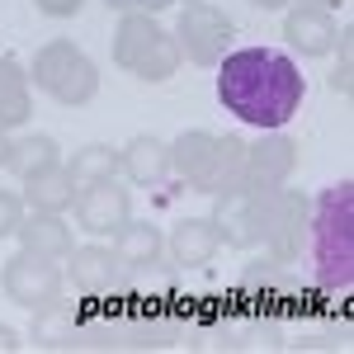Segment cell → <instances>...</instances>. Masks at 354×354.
Masks as SVG:
<instances>
[{
  "label": "cell",
  "mask_w": 354,
  "mask_h": 354,
  "mask_svg": "<svg viewBox=\"0 0 354 354\" xmlns=\"http://www.w3.org/2000/svg\"><path fill=\"white\" fill-rule=\"evenodd\" d=\"M218 100L227 113H236L241 123L274 133L283 128L307 100L298 62L274 48H236L218 62Z\"/></svg>",
  "instance_id": "1"
},
{
  "label": "cell",
  "mask_w": 354,
  "mask_h": 354,
  "mask_svg": "<svg viewBox=\"0 0 354 354\" xmlns=\"http://www.w3.org/2000/svg\"><path fill=\"white\" fill-rule=\"evenodd\" d=\"M0 288H5V298H10V302H19V307H28V312H38V307L62 302L66 270H62V260L19 250V255L5 260V270H0Z\"/></svg>",
  "instance_id": "8"
},
{
  "label": "cell",
  "mask_w": 354,
  "mask_h": 354,
  "mask_svg": "<svg viewBox=\"0 0 354 354\" xmlns=\"http://www.w3.org/2000/svg\"><path fill=\"white\" fill-rule=\"evenodd\" d=\"M255 10H283V5H293V0H250Z\"/></svg>",
  "instance_id": "29"
},
{
  "label": "cell",
  "mask_w": 354,
  "mask_h": 354,
  "mask_svg": "<svg viewBox=\"0 0 354 354\" xmlns=\"http://www.w3.org/2000/svg\"><path fill=\"white\" fill-rule=\"evenodd\" d=\"M165 245H170L175 265L198 270V265H208L222 250V236H218V227H213V218H185V222H175V232H170Z\"/></svg>",
  "instance_id": "15"
},
{
  "label": "cell",
  "mask_w": 354,
  "mask_h": 354,
  "mask_svg": "<svg viewBox=\"0 0 354 354\" xmlns=\"http://www.w3.org/2000/svg\"><path fill=\"white\" fill-rule=\"evenodd\" d=\"M19 250H33V255H48V260H66L76 250V236L62 213H24L19 222Z\"/></svg>",
  "instance_id": "14"
},
{
  "label": "cell",
  "mask_w": 354,
  "mask_h": 354,
  "mask_svg": "<svg viewBox=\"0 0 354 354\" xmlns=\"http://www.w3.org/2000/svg\"><path fill=\"white\" fill-rule=\"evenodd\" d=\"M307 265L326 293H350L354 283V180H335L307 213Z\"/></svg>",
  "instance_id": "2"
},
{
  "label": "cell",
  "mask_w": 354,
  "mask_h": 354,
  "mask_svg": "<svg viewBox=\"0 0 354 354\" xmlns=\"http://www.w3.org/2000/svg\"><path fill=\"white\" fill-rule=\"evenodd\" d=\"M104 5L118 15H156V10H170L175 0H104Z\"/></svg>",
  "instance_id": "25"
},
{
  "label": "cell",
  "mask_w": 354,
  "mask_h": 354,
  "mask_svg": "<svg viewBox=\"0 0 354 354\" xmlns=\"http://www.w3.org/2000/svg\"><path fill=\"white\" fill-rule=\"evenodd\" d=\"M232 19L222 15L213 0H189L175 19V43L180 57H189L194 66H218L222 57L232 53Z\"/></svg>",
  "instance_id": "7"
},
{
  "label": "cell",
  "mask_w": 354,
  "mask_h": 354,
  "mask_svg": "<svg viewBox=\"0 0 354 354\" xmlns=\"http://www.w3.org/2000/svg\"><path fill=\"white\" fill-rule=\"evenodd\" d=\"M335 48H340V62H335V71H330V90H335V95H350L354 90V28L350 24H340Z\"/></svg>",
  "instance_id": "23"
},
{
  "label": "cell",
  "mask_w": 354,
  "mask_h": 354,
  "mask_svg": "<svg viewBox=\"0 0 354 354\" xmlns=\"http://www.w3.org/2000/svg\"><path fill=\"white\" fill-rule=\"evenodd\" d=\"M260 198H265V194H250L245 185L213 194V213H208V218H213L218 236L232 245V250L260 245Z\"/></svg>",
  "instance_id": "10"
},
{
  "label": "cell",
  "mask_w": 354,
  "mask_h": 354,
  "mask_svg": "<svg viewBox=\"0 0 354 354\" xmlns=\"http://www.w3.org/2000/svg\"><path fill=\"white\" fill-rule=\"evenodd\" d=\"M298 170V142L274 128V133H260V142L245 147V165H241V185L250 194H270V189H283Z\"/></svg>",
  "instance_id": "9"
},
{
  "label": "cell",
  "mask_w": 354,
  "mask_h": 354,
  "mask_svg": "<svg viewBox=\"0 0 354 354\" xmlns=\"http://www.w3.org/2000/svg\"><path fill=\"white\" fill-rule=\"evenodd\" d=\"M71 203H76V185H71V175H66L62 161L24 180V208L28 213H66Z\"/></svg>",
  "instance_id": "17"
},
{
  "label": "cell",
  "mask_w": 354,
  "mask_h": 354,
  "mask_svg": "<svg viewBox=\"0 0 354 354\" xmlns=\"http://www.w3.org/2000/svg\"><path fill=\"white\" fill-rule=\"evenodd\" d=\"M113 250H118V260L128 265V270H147V265H156L165 250V236L156 222H123L118 232H113Z\"/></svg>",
  "instance_id": "18"
},
{
  "label": "cell",
  "mask_w": 354,
  "mask_h": 354,
  "mask_svg": "<svg viewBox=\"0 0 354 354\" xmlns=\"http://www.w3.org/2000/svg\"><path fill=\"white\" fill-rule=\"evenodd\" d=\"M66 165V175H71V185L76 189H90V185H100V180H113L118 170H123V156L113 151L109 142H90V147H81Z\"/></svg>",
  "instance_id": "20"
},
{
  "label": "cell",
  "mask_w": 354,
  "mask_h": 354,
  "mask_svg": "<svg viewBox=\"0 0 354 354\" xmlns=\"http://www.w3.org/2000/svg\"><path fill=\"white\" fill-rule=\"evenodd\" d=\"M33 113V95H28V76L15 57H0V128H24Z\"/></svg>",
  "instance_id": "19"
},
{
  "label": "cell",
  "mask_w": 354,
  "mask_h": 354,
  "mask_svg": "<svg viewBox=\"0 0 354 354\" xmlns=\"http://www.w3.org/2000/svg\"><path fill=\"white\" fill-rule=\"evenodd\" d=\"M298 5H335V0H298Z\"/></svg>",
  "instance_id": "30"
},
{
  "label": "cell",
  "mask_w": 354,
  "mask_h": 354,
  "mask_svg": "<svg viewBox=\"0 0 354 354\" xmlns=\"http://www.w3.org/2000/svg\"><path fill=\"white\" fill-rule=\"evenodd\" d=\"M307 213H312V198L298 189H270L260 198V241H265L274 265H293L302 255Z\"/></svg>",
  "instance_id": "6"
},
{
  "label": "cell",
  "mask_w": 354,
  "mask_h": 354,
  "mask_svg": "<svg viewBox=\"0 0 354 354\" xmlns=\"http://www.w3.org/2000/svg\"><path fill=\"white\" fill-rule=\"evenodd\" d=\"M28 81L38 85L48 100L66 104V109H81V104L95 100V90H100V71H95V62L71 38H53V43H43L33 53V76Z\"/></svg>",
  "instance_id": "5"
},
{
  "label": "cell",
  "mask_w": 354,
  "mask_h": 354,
  "mask_svg": "<svg viewBox=\"0 0 354 354\" xmlns=\"http://www.w3.org/2000/svg\"><path fill=\"white\" fill-rule=\"evenodd\" d=\"M128 218H133V194L118 185V175L76 194V222L90 236H113Z\"/></svg>",
  "instance_id": "11"
},
{
  "label": "cell",
  "mask_w": 354,
  "mask_h": 354,
  "mask_svg": "<svg viewBox=\"0 0 354 354\" xmlns=\"http://www.w3.org/2000/svg\"><path fill=\"white\" fill-rule=\"evenodd\" d=\"M245 165V142L241 137H218V133H180L170 142V170L189 185L194 194H222L241 185Z\"/></svg>",
  "instance_id": "3"
},
{
  "label": "cell",
  "mask_w": 354,
  "mask_h": 354,
  "mask_svg": "<svg viewBox=\"0 0 354 354\" xmlns=\"http://www.w3.org/2000/svg\"><path fill=\"white\" fill-rule=\"evenodd\" d=\"M38 5V15H48V19H71V15H81L85 0H33Z\"/></svg>",
  "instance_id": "26"
},
{
  "label": "cell",
  "mask_w": 354,
  "mask_h": 354,
  "mask_svg": "<svg viewBox=\"0 0 354 354\" xmlns=\"http://www.w3.org/2000/svg\"><path fill=\"white\" fill-rule=\"evenodd\" d=\"M180 43L175 33H165L151 15H123L113 28V66L128 71L137 81H170L180 71Z\"/></svg>",
  "instance_id": "4"
},
{
  "label": "cell",
  "mask_w": 354,
  "mask_h": 354,
  "mask_svg": "<svg viewBox=\"0 0 354 354\" xmlns=\"http://www.w3.org/2000/svg\"><path fill=\"white\" fill-rule=\"evenodd\" d=\"M15 350H19V330L0 322V354H15Z\"/></svg>",
  "instance_id": "27"
},
{
  "label": "cell",
  "mask_w": 354,
  "mask_h": 354,
  "mask_svg": "<svg viewBox=\"0 0 354 354\" xmlns=\"http://www.w3.org/2000/svg\"><path fill=\"white\" fill-rule=\"evenodd\" d=\"M335 33H340V24L330 19L326 5H293L288 19H283L288 48L302 53V57H326L330 48H335Z\"/></svg>",
  "instance_id": "13"
},
{
  "label": "cell",
  "mask_w": 354,
  "mask_h": 354,
  "mask_svg": "<svg viewBox=\"0 0 354 354\" xmlns=\"http://www.w3.org/2000/svg\"><path fill=\"white\" fill-rule=\"evenodd\" d=\"M10 151H15V137H10L5 128H0V170L10 165Z\"/></svg>",
  "instance_id": "28"
},
{
  "label": "cell",
  "mask_w": 354,
  "mask_h": 354,
  "mask_svg": "<svg viewBox=\"0 0 354 354\" xmlns=\"http://www.w3.org/2000/svg\"><path fill=\"white\" fill-rule=\"evenodd\" d=\"M62 156H57V137L48 133H28L15 142V151H10V165L5 170H15L19 180H28V175H38V170H48V165H57Z\"/></svg>",
  "instance_id": "22"
},
{
  "label": "cell",
  "mask_w": 354,
  "mask_h": 354,
  "mask_svg": "<svg viewBox=\"0 0 354 354\" xmlns=\"http://www.w3.org/2000/svg\"><path fill=\"white\" fill-rule=\"evenodd\" d=\"M123 175L133 180V185H142V189H156L165 175H170V142H161V137H133L123 151Z\"/></svg>",
  "instance_id": "16"
},
{
  "label": "cell",
  "mask_w": 354,
  "mask_h": 354,
  "mask_svg": "<svg viewBox=\"0 0 354 354\" xmlns=\"http://www.w3.org/2000/svg\"><path fill=\"white\" fill-rule=\"evenodd\" d=\"M28 335H33V345H43V350H62V345H71V340H76V317H71V307H62V302L38 307Z\"/></svg>",
  "instance_id": "21"
},
{
  "label": "cell",
  "mask_w": 354,
  "mask_h": 354,
  "mask_svg": "<svg viewBox=\"0 0 354 354\" xmlns=\"http://www.w3.org/2000/svg\"><path fill=\"white\" fill-rule=\"evenodd\" d=\"M123 260H118V250L109 245H76L71 255H66V283L85 293V298H104L113 293L118 283H123Z\"/></svg>",
  "instance_id": "12"
},
{
  "label": "cell",
  "mask_w": 354,
  "mask_h": 354,
  "mask_svg": "<svg viewBox=\"0 0 354 354\" xmlns=\"http://www.w3.org/2000/svg\"><path fill=\"white\" fill-rule=\"evenodd\" d=\"M19 222H24V194L0 189V241H5V236H15V232H19Z\"/></svg>",
  "instance_id": "24"
}]
</instances>
